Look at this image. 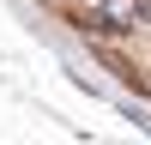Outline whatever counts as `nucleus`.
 <instances>
[{
    "label": "nucleus",
    "instance_id": "nucleus-1",
    "mask_svg": "<svg viewBox=\"0 0 151 145\" xmlns=\"http://www.w3.org/2000/svg\"><path fill=\"white\" fill-rule=\"evenodd\" d=\"M145 12H151V0H145Z\"/></svg>",
    "mask_w": 151,
    "mask_h": 145
}]
</instances>
